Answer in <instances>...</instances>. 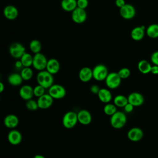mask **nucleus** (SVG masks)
<instances>
[{"instance_id":"obj_1","label":"nucleus","mask_w":158,"mask_h":158,"mask_svg":"<svg viewBox=\"0 0 158 158\" xmlns=\"http://www.w3.org/2000/svg\"><path fill=\"white\" fill-rule=\"evenodd\" d=\"M36 81L38 85L49 89L54 84L53 75L46 70L39 71L36 75Z\"/></svg>"},{"instance_id":"obj_2","label":"nucleus","mask_w":158,"mask_h":158,"mask_svg":"<svg viewBox=\"0 0 158 158\" xmlns=\"http://www.w3.org/2000/svg\"><path fill=\"white\" fill-rule=\"evenodd\" d=\"M127 120V118L125 113L117 110L115 114L110 116V123L114 128L120 129L125 125Z\"/></svg>"},{"instance_id":"obj_3","label":"nucleus","mask_w":158,"mask_h":158,"mask_svg":"<svg viewBox=\"0 0 158 158\" xmlns=\"http://www.w3.org/2000/svg\"><path fill=\"white\" fill-rule=\"evenodd\" d=\"M63 126L67 129L73 128L78 122L77 113L73 111H68L65 113L62 120Z\"/></svg>"},{"instance_id":"obj_4","label":"nucleus","mask_w":158,"mask_h":158,"mask_svg":"<svg viewBox=\"0 0 158 158\" xmlns=\"http://www.w3.org/2000/svg\"><path fill=\"white\" fill-rule=\"evenodd\" d=\"M122 78L119 76L118 72H110L105 79V83L107 88L115 89L118 88L122 82Z\"/></svg>"},{"instance_id":"obj_5","label":"nucleus","mask_w":158,"mask_h":158,"mask_svg":"<svg viewBox=\"0 0 158 158\" xmlns=\"http://www.w3.org/2000/svg\"><path fill=\"white\" fill-rule=\"evenodd\" d=\"M108 74V69L104 64H98L93 69V77L96 81H101L105 80Z\"/></svg>"},{"instance_id":"obj_6","label":"nucleus","mask_w":158,"mask_h":158,"mask_svg":"<svg viewBox=\"0 0 158 158\" xmlns=\"http://www.w3.org/2000/svg\"><path fill=\"white\" fill-rule=\"evenodd\" d=\"M48 93L54 99H60L66 95V89L61 85L53 84L49 89Z\"/></svg>"},{"instance_id":"obj_7","label":"nucleus","mask_w":158,"mask_h":158,"mask_svg":"<svg viewBox=\"0 0 158 158\" xmlns=\"http://www.w3.org/2000/svg\"><path fill=\"white\" fill-rule=\"evenodd\" d=\"M48 60L47 59L46 57L41 52L35 54V55L33 56L32 66L36 70H44L46 68Z\"/></svg>"},{"instance_id":"obj_8","label":"nucleus","mask_w":158,"mask_h":158,"mask_svg":"<svg viewBox=\"0 0 158 158\" xmlns=\"http://www.w3.org/2000/svg\"><path fill=\"white\" fill-rule=\"evenodd\" d=\"M9 53L15 59H20L25 52V47L20 43H14L9 46Z\"/></svg>"},{"instance_id":"obj_9","label":"nucleus","mask_w":158,"mask_h":158,"mask_svg":"<svg viewBox=\"0 0 158 158\" xmlns=\"http://www.w3.org/2000/svg\"><path fill=\"white\" fill-rule=\"evenodd\" d=\"M120 14L124 19L130 20L135 17L136 10L133 5L130 4H125L120 9Z\"/></svg>"},{"instance_id":"obj_10","label":"nucleus","mask_w":158,"mask_h":158,"mask_svg":"<svg viewBox=\"0 0 158 158\" xmlns=\"http://www.w3.org/2000/svg\"><path fill=\"white\" fill-rule=\"evenodd\" d=\"M144 133L142 129L139 127H133L127 132V137L128 139L133 142H138L142 139Z\"/></svg>"},{"instance_id":"obj_11","label":"nucleus","mask_w":158,"mask_h":158,"mask_svg":"<svg viewBox=\"0 0 158 158\" xmlns=\"http://www.w3.org/2000/svg\"><path fill=\"white\" fill-rule=\"evenodd\" d=\"M87 18V14L85 9L77 7L72 12V19L76 23H83Z\"/></svg>"},{"instance_id":"obj_12","label":"nucleus","mask_w":158,"mask_h":158,"mask_svg":"<svg viewBox=\"0 0 158 158\" xmlns=\"http://www.w3.org/2000/svg\"><path fill=\"white\" fill-rule=\"evenodd\" d=\"M54 99L49 93H45L43 96L38 98L37 102L38 107L41 109H47L53 104Z\"/></svg>"},{"instance_id":"obj_13","label":"nucleus","mask_w":158,"mask_h":158,"mask_svg":"<svg viewBox=\"0 0 158 158\" xmlns=\"http://www.w3.org/2000/svg\"><path fill=\"white\" fill-rule=\"evenodd\" d=\"M127 97L128 102L131 104L134 107L141 106L144 101V96L138 92H132Z\"/></svg>"},{"instance_id":"obj_14","label":"nucleus","mask_w":158,"mask_h":158,"mask_svg":"<svg viewBox=\"0 0 158 158\" xmlns=\"http://www.w3.org/2000/svg\"><path fill=\"white\" fill-rule=\"evenodd\" d=\"M7 140L12 145H18L22 140V134L19 130L12 129L7 134Z\"/></svg>"},{"instance_id":"obj_15","label":"nucleus","mask_w":158,"mask_h":158,"mask_svg":"<svg viewBox=\"0 0 158 158\" xmlns=\"http://www.w3.org/2000/svg\"><path fill=\"white\" fill-rule=\"evenodd\" d=\"M78 120L80 123L83 125H88L90 124L92 121V116L89 110L86 109H81L77 112Z\"/></svg>"},{"instance_id":"obj_16","label":"nucleus","mask_w":158,"mask_h":158,"mask_svg":"<svg viewBox=\"0 0 158 158\" xmlns=\"http://www.w3.org/2000/svg\"><path fill=\"white\" fill-rule=\"evenodd\" d=\"M19 96L20 97L25 100L28 101L32 99L34 96L33 93V88L29 85H25L20 87L19 89Z\"/></svg>"},{"instance_id":"obj_17","label":"nucleus","mask_w":158,"mask_h":158,"mask_svg":"<svg viewBox=\"0 0 158 158\" xmlns=\"http://www.w3.org/2000/svg\"><path fill=\"white\" fill-rule=\"evenodd\" d=\"M19 123V119L15 114H8L4 118V125L9 129H14Z\"/></svg>"},{"instance_id":"obj_18","label":"nucleus","mask_w":158,"mask_h":158,"mask_svg":"<svg viewBox=\"0 0 158 158\" xmlns=\"http://www.w3.org/2000/svg\"><path fill=\"white\" fill-rule=\"evenodd\" d=\"M78 77L81 81L87 83L93 78V69L88 67H84L81 68L78 73Z\"/></svg>"},{"instance_id":"obj_19","label":"nucleus","mask_w":158,"mask_h":158,"mask_svg":"<svg viewBox=\"0 0 158 158\" xmlns=\"http://www.w3.org/2000/svg\"><path fill=\"white\" fill-rule=\"evenodd\" d=\"M18 10L13 5L6 6L3 10V14L4 17L10 20H15L18 16Z\"/></svg>"},{"instance_id":"obj_20","label":"nucleus","mask_w":158,"mask_h":158,"mask_svg":"<svg viewBox=\"0 0 158 158\" xmlns=\"http://www.w3.org/2000/svg\"><path fill=\"white\" fill-rule=\"evenodd\" d=\"M145 30H146V27L144 25L138 26L133 28L131 31V33H130L131 38L134 41H136L141 40L144 36Z\"/></svg>"},{"instance_id":"obj_21","label":"nucleus","mask_w":158,"mask_h":158,"mask_svg":"<svg viewBox=\"0 0 158 158\" xmlns=\"http://www.w3.org/2000/svg\"><path fill=\"white\" fill-rule=\"evenodd\" d=\"M60 65L59 62L54 58H51L48 60L46 70L52 75L57 73L60 70Z\"/></svg>"},{"instance_id":"obj_22","label":"nucleus","mask_w":158,"mask_h":158,"mask_svg":"<svg viewBox=\"0 0 158 158\" xmlns=\"http://www.w3.org/2000/svg\"><path fill=\"white\" fill-rule=\"evenodd\" d=\"M97 95L99 100L104 104L110 102L112 99V93L107 88H101Z\"/></svg>"},{"instance_id":"obj_23","label":"nucleus","mask_w":158,"mask_h":158,"mask_svg":"<svg viewBox=\"0 0 158 158\" xmlns=\"http://www.w3.org/2000/svg\"><path fill=\"white\" fill-rule=\"evenodd\" d=\"M23 78L20 73H12L10 74L7 77L8 83L14 86H20L23 82Z\"/></svg>"},{"instance_id":"obj_24","label":"nucleus","mask_w":158,"mask_h":158,"mask_svg":"<svg viewBox=\"0 0 158 158\" xmlns=\"http://www.w3.org/2000/svg\"><path fill=\"white\" fill-rule=\"evenodd\" d=\"M61 7L66 12H72L77 7V0H62Z\"/></svg>"},{"instance_id":"obj_25","label":"nucleus","mask_w":158,"mask_h":158,"mask_svg":"<svg viewBox=\"0 0 158 158\" xmlns=\"http://www.w3.org/2000/svg\"><path fill=\"white\" fill-rule=\"evenodd\" d=\"M137 67L139 72L143 74H148L151 72L152 65L148 60L143 59L138 62Z\"/></svg>"},{"instance_id":"obj_26","label":"nucleus","mask_w":158,"mask_h":158,"mask_svg":"<svg viewBox=\"0 0 158 158\" xmlns=\"http://www.w3.org/2000/svg\"><path fill=\"white\" fill-rule=\"evenodd\" d=\"M128 102V97L123 94H118L115 96L113 100V103L117 107L123 108L124 106Z\"/></svg>"},{"instance_id":"obj_27","label":"nucleus","mask_w":158,"mask_h":158,"mask_svg":"<svg viewBox=\"0 0 158 158\" xmlns=\"http://www.w3.org/2000/svg\"><path fill=\"white\" fill-rule=\"evenodd\" d=\"M146 33L151 38H158V24L152 23L149 25L146 29Z\"/></svg>"},{"instance_id":"obj_28","label":"nucleus","mask_w":158,"mask_h":158,"mask_svg":"<svg viewBox=\"0 0 158 158\" xmlns=\"http://www.w3.org/2000/svg\"><path fill=\"white\" fill-rule=\"evenodd\" d=\"M20 60H21L23 67H30V66L33 65V56H32L30 54L25 52L21 57Z\"/></svg>"},{"instance_id":"obj_29","label":"nucleus","mask_w":158,"mask_h":158,"mask_svg":"<svg viewBox=\"0 0 158 158\" xmlns=\"http://www.w3.org/2000/svg\"><path fill=\"white\" fill-rule=\"evenodd\" d=\"M103 111L106 115L110 117L117 111V107L114 103L109 102L105 104L103 108Z\"/></svg>"},{"instance_id":"obj_30","label":"nucleus","mask_w":158,"mask_h":158,"mask_svg":"<svg viewBox=\"0 0 158 158\" xmlns=\"http://www.w3.org/2000/svg\"><path fill=\"white\" fill-rule=\"evenodd\" d=\"M29 48L31 51L34 54L40 52L41 50V44L38 40H33L29 44Z\"/></svg>"},{"instance_id":"obj_31","label":"nucleus","mask_w":158,"mask_h":158,"mask_svg":"<svg viewBox=\"0 0 158 158\" xmlns=\"http://www.w3.org/2000/svg\"><path fill=\"white\" fill-rule=\"evenodd\" d=\"M20 75L23 80H30L33 76V72L30 67H23L20 71Z\"/></svg>"},{"instance_id":"obj_32","label":"nucleus","mask_w":158,"mask_h":158,"mask_svg":"<svg viewBox=\"0 0 158 158\" xmlns=\"http://www.w3.org/2000/svg\"><path fill=\"white\" fill-rule=\"evenodd\" d=\"M25 106L28 110L31 111H35L39 108L37 101L33 100L32 99L26 101Z\"/></svg>"},{"instance_id":"obj_33","label":"nucleus","mask_w":158,"mask_h":158,"mask_svg":"<svg viewBox=\"0 0 158 158\" xmlns=\"http://www.w3.org/2000/svg\"><path fill=\"white\" fill-rule=\"evenodd\" d=\"M45 89H46V88H44L41 85L38 84L36 86H35L33 88L34 96L37 98H39L40 96H43L44 94H45Z\"/></svg>"},{"instance_id":"obj_34","label":"nucleus","mask_w":158,"mask_h":158,"mask_svg":"<svg viewBox=\"0 0 158 158\" xmlns=\"http://www.w3.org/2000/svg\"><path fill=\"white\" fill-rule=\"evenodd\" d=\"M118 73L122 79L128 78L131 74L130 70L127 67H123L120 69L118 72Z\"/></svg>"},{"instance_id":"obj_35","label":"nucleus","mask_w":158,"mask_h":158,"mask_svg":"<svg viewBox=\"0 0 158 158\" xmlns=\"http://www.w3.org/2000/svg\"><path fill=\"white\" fill-rule=\"evenodd\" d=\"M77 7L83 9H85L88 6V0H77Z\"/></svg>"},{"instance_id":"obj_36","label":"nucleus","mask_w":158,"mask_h":158,"mask_svg":"<svg viewBox=\"0 0 158 158\" xmlns=\"http://www.w3.org/2000/svg\"><path fill=\"white\" fill-rule=\"evenodd\" d=\"M151 60L154 65H158V51L154 52L151 56Z\"/></svg>"},{"instance_id":"obj_37","label":"nucleus","mask_w":158,"mask_h":158,"mask_svg":"<svg viewBox=\"0 0 158 158\" xmlns=\"http://www.w3.org/2000/svg\"><path fill=\"white\" fill-rule=\"evenodd\" d=\"M134 106L130 104V102H128L123 107V109L125 110V112L126 113H131V112H133V109H134Z\"/></svg>"},{"instance_id":"obj_38","label":"nucleus","mask_w":158,"mask_h":158,"mask_svg":"<svg viewBox=\"0 0 158 158\" xmlns=\"http://www.w3.org/2000/svg\"><path fill=\"white\" fill-rule=\"evenodd\" d=\"M100 87L98 85H93L90 87V91L94 94H98L100 90Z\"/></svg>"},{"instance_id":"obj_39","label":"nucleus","mask_w":158,"mask_h":158,"mask_svg":"<svg viewBox=\"0 0 158 158\" xmlns=\"http://www.w3.org/2000/svg\"><path fill=\"white\" fill-rule=\"evenodd\" d=\"M115 4L117 7H119L120 9L126 3L125 0H115Z\"/></svg>"},{"instance_id":"obj_40","label":"nucleus","mask_w":158,"mask_h":158,"mask_svg":"<svg viewBox=\"0 0 158 158\" xmlns=\"http://www.w3.org/2000/svg\"><path fill=\"white\" fill-rule=\"evenodd\" d=\"M151 73H152L154 75H158V65H152L151 69Z\"/></svg>"},{"instance_id":"obj_41","label":"nucleus","mask_w":158,"mask_h":158,"mask_svg":"<svg viewBox=\"0 0 158 158\" xmlns=\"http://www.w3.org/2000/svg\"><path fill=\"white\" fill-rule=\"evenodd\" d=\"M15 67L17 69H23V65L20 60H18L15 62Z\"/></svg>"},{"instance_id":"obj_42","label":"nucleus","mask_w":158,"mask_h":158,"mask_svg":"<svg viewBox=\"0 0 158 158\" xmlns=\"http://www.w3.org/2000/svg\"><path fill=\"white\" fill-rule=\"evenodd\" d=\"M5 89V87H4V85L2 82H0V93H2L4 91Z\"/></svg>"},{"instance_id":"obj_43","label":"nucleus","mask_w":158,"mask_h":158,"mask_svg":"<svg viewBox=\"0 0 158 158\" xmlns=\"http://www.w3.org/2000/svg\"><path fill=\"white\" fill-rule=\"evenodd\" d=\"M33 158H46V157H44L41 154H36L34 156Z\"/></svg>"}]
</instances>
